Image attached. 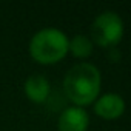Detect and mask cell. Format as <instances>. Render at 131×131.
<instances>
[{"instance_id": "1", "label": "cell", "mask_w": 131, "mask_h": 131, "mask_svg": "<svg viewBox=\"0 0 131 131\" xmlns=\"http://www.w3.org/2000/svg\"><path fill=\"white\" fill-rule=\"evenodd\" d=\"M63 88L68 99L76 106L90 105L100 91V73L91 63H79L73 67L63 80Z\"/></svg>"}, {"instance_id": "2", "label": "cell", "mask_w": 131, "mask_h": 131, "mask_svg": "<svg viewBox=\"0 0 131 131\" xmlns=\"http://www.w3.org/2000/svg\"><path fill=\"white\" fill-rule=\"evenodd\" d=\"M70 40L63 31L57 28H43L37 31L29 42V54L43 65L56 63L68 52Z\"/></svg>"}, {"instance_id": "3", "label": "cell", "mask_w": 131, "mask_h": 131, "mask_svg": "<svg viewBox=\"0 0 131 131\" xmlns=\"http://www.w3.org/2000/svg\"><path fill=\"white\" fill-rule=\"evenodd\" d=\"M122 36H123V22L113 11H105L99 14L93 22L91 37L97 45L103 48H113L122 40Z\"/></svg>"}, {"instance_id": "4", "label": "cell", "mask_w": 131, "mask_h": 131, "mask_svg": "<svg viewBox=\"0 0 131 131\" xmlns=\"http://www.w3.org/2000/svg\"><path fill=\"white\" fill-rule=\"evenodd\" d=\"M90 123L88 113L80 106H70L59 117V131H86Z\"/></svg>"}, {"instance_id": "5", "label": "cell", "mask_w": 131, "mask_h": 131, "mask_svg": "<svg viewBox=\"0 0 131 131\" xmlns=\"http://www.w3.org/2000/svg\"><path fill=\"white\" fill-rule=\"evenodd\" d=\"M94 111H96L97 116H100L106 120L117 119L125 111V100L122 99V96H119L116 93L103 94L96 100Z\"/></svg>"}, {"instance_id": "6", "label": "cell", "mask_w": 131, "mask_h": 131, "mask_svg": "<svg viewBox=\"0 0 131 131\" xmlns=\"http://www.w3.org/2000/svg\"><path fill=\"white\" fill-rule=\"evenodd\" d=\"M25 93L32 102L43 103L49 96V82L40 74H32L25 82Z\"/></svg>"}, {"instance_id": "7", "label": "cell", "mask_w": 131, "mask_h": 131, "mask_svg": "<svg viewBox=\"0 0 131 131\" xmlns=\"http://www.w3.org/2000/svg\"><path fill=\"white\" fill-rule=\"evenodd\" d=\"M68 51H70L74 57H79V59L88 57V56L93 52V42H91V39H88L86 36L77 34V36H74V37L70 40V48H68Z\"/></svg>"}]
</instances>
